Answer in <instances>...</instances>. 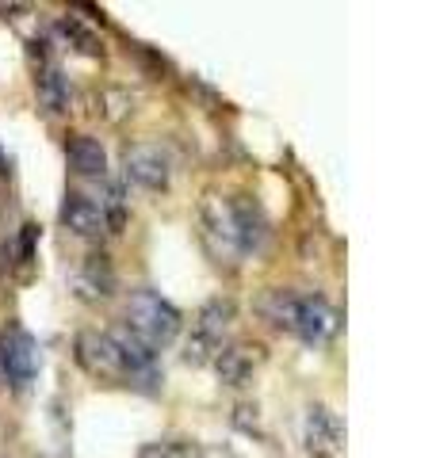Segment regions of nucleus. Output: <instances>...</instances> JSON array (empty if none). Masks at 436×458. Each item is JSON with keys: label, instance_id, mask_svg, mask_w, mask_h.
Returning a JSON list of instances; mask_svg holds the SVG:
<instances>
[{"label": "nucleus", "instance_id": "nucleus-1", "mask_svg": "<svg viewBox=\"0 0 436 458\" xmlns=\"http://www.w3.org/2000/svg\"><path fill=\"white\" fill-rule=\"evenodd\" d=\"M203 241L218 260L238 263L249 252H260V244L268 241V222L257 202L211 195L203 202Z\"/></svg>", "mask_w": 436, "mask_h": 458}, {"label": "nucleus", "instance_id": "nucleus-2", "mask_svg": "<svg viewBox=\"0 0 436 458\" xmlns=\"http://www.w3.org/2000/svg\"><path fill=\"white\" fill-rule=\"evenodd\" d=\"M123 313H127L123 329L130 336H138L149 351L172 344V340H176V332H180V310H176V305H169L157 290H149V287H142V290L130 294Z\"/></svg>", "mask_w": 436, "mask_h": 458}, {"label": "nucleus", "instance_id": "nucleus-3", "mask_svg": "<svg viewBox=\"0 0 436 458\" xmlns=\"http://www.w3.org/2000/svg\"><path fill=\"white\" fill-rule=\"evenodd\" d=\"M38 374V344L31 332L8 329L0 336V378L12 382L16 390H27Z\"/></svg>", "mask_w": 436, "mask_h": 458}, {"label": "nucleus", "instance_id": "nucleus-4", "mask_svg": "<svg viewBox=\"0 0 436 458\" xmlns=\"http://www.w3.org/2000/svg\"><path fill=\"white\" fill-rule=\"evenodd\" d=\"M230 321H234V305L230 302H211L199 310L196 317V336H191L188 344V363H207L215 359V355L222 351V340H226L230 332Z\"/></svg>", "mask_w": 436, "mask_h": 458}, {"label": "nucleus", "instance_id": "nucleus-5", "mask_svg": "<svg viewBox=\"0 0 436 458\" xmlns=\"http://www.w3.org/2000/svg\"><path fill=\"white\" fill-rule=\"evenodd\" d=\"M337 325H341L337 310L326 298H318V294H295V310H291L287 332H295L307 344H326L337 332Z\"/></svg>", "mask_w": 436, "mask_h": 458}, {"label": "nucleus", "instance_id": "nucleus-6", "mask_svg": "<svg viewBox=\"0 0 436 458\" xmlns=\"http://www.w3.org/2000/svg\"><path fill=\"white\" fill-rule=\"evenodd\" d=\"M123 168H127V180H134L138 187H149V191L169 187V180H172V157L157 146V141H138V146H127Z\"/></svg>", "mask_w": 436, "mask_h": 458}, {"label": "nucleus", "instance_id": "nucleus-7", "mask_svg": "<svg viewBox=\"0 0 436 458\" xmlns=\"http://www.w3.org/2000/svg\"><path fill=\"white\" fill-rule=\"evenodd\" d=\"M77 363L85 366L92 378H127V363L111 332H80L77 336Z\"/></svg>", "mask_w": 436, "mask_h": 458}, {"label": "nucleus", "instance_id": "nucleus-8", "mask_svg": "<svg viewBox=\"0 0 436 458\" xmlns=\"http://www.w3.org/2000/svg\"><path fill=\"white\" fill-rule=\"evenodd\" d=\"M62 226L69 233H77V237H85V241H96V237H104V233H111L107 214L100 210L85 191H69V195H65V202H62Z\"/></svg>", "mask_w": 436, "mask_h": 458}, {"label": "nucleus", "instance_id": "nucleus-9", "mask_svg": "<svg viewBox=\"0 0 436 458\" xmlns=\"http://www.w3.org/2000/svg\"><path fill=\"white\" fill-rule=\"evenodd\" d=\"M73 290H77V298H85V302L107 298V294L115 290V271H111L107 256H88L80 263V271L73 275Z\"/></svg>", "mask_w": 436, "mask_h": 458}, {"label": "nucleus", "instance_id": "nucleus-10", "mask_svg": "<svg viewBox=\"0 0 436 458\" xmlns=\"http://www.w3.org/2000/svg\"><path fill=\"white\" fill-rule=\"evenodd\" d=\"M65 157H69V168L77 172V176H85V180H104V172H107V153L104 146H100L96 138H88V134H77V138H69V146H65Z\"/></svg>", "mask_w": 436, "mask_h": 458}, {"label": "nucleus", "instance_id": "nucleus-11", "mask_svg": "<svg viewBox=\"0 0 436 458\" xmlns=\"http://www.w3.org/2000/svg\"><path fill=\"white\" fill-rule=\"evenodd\" d=\"M35 92H38V104H43L50 115H62V111H69V99H73L69 77H65L58 65H43V69H38Z\"/></svg>", "mask_w": 436, "mask_h": 458}, {"label": "nucleus", "instance_id": "nucleus-12", "mask_svg": "<svg viewBox=\"0 0 436 458\" xmlns=\"http://www.w3.org/2000/svg\"><path fill=\"white\" fill-rule=\"evenodd\" d=\"M260 363V348H245V344H238V348H222L215 355V366H218V378L226 386H241L252 374V366Z\"/></svg>", "mask_w": 436, "mask_h": 458}, {"label": "nucleus", "instance_id": "nucleus-13", "mask_svg": "<svg viewBox=\"0 0 436 458\" xmlns=\"http://www.w3.org/2000/svg\"><path fill=\"white\" fill-rule=\"evenodd\" d=\"M307 447L314 454H333L341 447V424L329 409H310L307 416Z\"/></svg>", "mask_w": 436, "mask_h": 458}, {"label": "nucleus", "instance_id": "nucleus-14", "mask_svg": "<svg viewBox=\"0 0 436 458\" xmlns=\"http://www.w3.org/2000/svg\"><path fill=\"white\" fill-rule=\"evenodd\" d=\"M62 31H65V35L77 43V50H80V54H100V43H96V35H92V31H85V27L77 23V19H62Z\"/></svg>", "mask_w": 436, "mask_h": 458}, {"label": "nucleus", "instance_id": "nucleus-15", "mask_svg": "<svg viewBox=\"0 0 436 458\" xmlns=\"http://www.w3.org/2000/svg\"><path fill=\"white\" fill-rule=\"evenodd\" d=\"M35 237H38V229H35V226H23V237H19V256H23V260H31Z\"/></svg>", "mask_w": 436, "mask_h": 458}, {"label": "nucleus", "instance_id": "nucleus-16", "mask_svg": "<svg viewBox=\"0 0 436 458\" xmlns=\"http://www.w3.org/2000/svg\"><path fill=\"white\" fill-rule=\"evenodd\" d=\"M0 382H4V378H0Z\"/></svg>", "mask_w": 436, "mask_h": 458}]
</instances>
